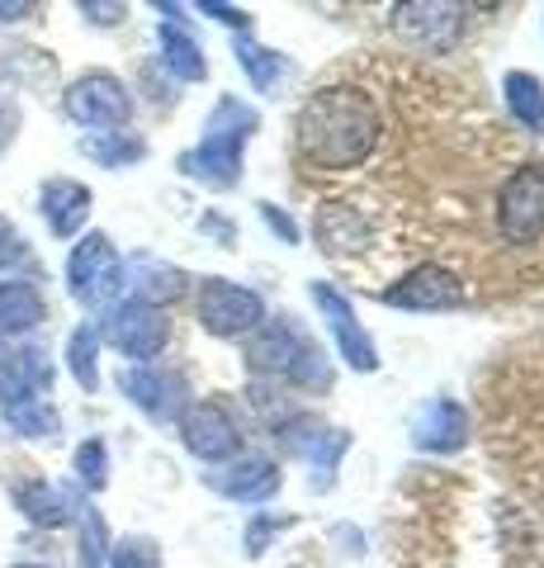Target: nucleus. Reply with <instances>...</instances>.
<instances>
[{
	"label": "nucleus",
	"mask_w": 544,
	"mask_h": 568,
	"mask_svg": "<svg viewBox=\"0 0 544 568\" xmlns=\"http://www.w3.org/2000/svg\"><path fill=\"white\" fill-rule=\"evenodd\" d=\"M479 398L493 465L544 511V332L497 355Z\"/></svg>",
	"instance_id": "obj_1"
},
{
	"label": "nucleus",
	"mask_w": 544,
	"mask_h": 568,
	"mask_svg": "<svg viewBox=\"0 0 544 568\" xmlns=\"http://www.w3.org/2000/svg\"><path fill=\"white\" fill-rule=\"evenodd\" d=\"M383 142V114L360 85H322L304 100L294 123V162L304 175H346Z\"/></svg>",
	"instance_id": "obj_2"
},
{
	"label": "nucleus",
	"mask_w": 544,
	"mask_h": 568,
	"mask_svg": "<svg viewBox=\"0 0 544 568\" xmlns=\"http://www.w3.org/2000/svg\"><path fill=\"white\" fill-rule=\"evenodd\" d=\"M247 365L270 384H298V388H331V365L318 342L304 332L298 317H270L247 342Z\"/></svg>",
	"instance_id": "obj_3"
},
{
	"label": "nucleus",
	"mask_w": 544,
	"mask_h": 568,
	"mask_svg": "<svg viewBox=\"0 0 544 568\" xmlns=\"http://www.w3.org/2000/svg\"><path fill=\"white\" fill-rule=\"evenodd\" d=\"M256 123H260L256 110H247L237 95H223L204 123L199 148H189L181 156V171L189 181H204L214 190H233L242 175V148H247V138L256 133Z\"/></svg>",
	"instance_id": "obj_4"
},
{
	"label": "nucleus",
	"mask_w": 544,
	"mask_h": 568,
	"mask_svg": "<svg viewBox=\"0 0 544 568\" xmlns=\"http://www.w3.org/2000/svg\"><path fill=\"white\" fill-rule=\"evenodd\" d=\"M493 227L512 252H535L544 242V162H525L502 175L493 194Z\"/></svg>",
	"instance_id": "obj_5"
},
{
	"label": "nucleus",
	"mask_w": 544,
	"mask_h": 568,
	"mask_svg": "<svg viewBox=\"0 0 544 568\" xmlns=\"http://www.w3.org/2000/svg\"><path fill=\"white\" fill-rule=\"evenodd\" d=\"M312 237H318L322 256L350 265V261H365L374 252L383 227H379V213L365 209L360 200H327L312 213Z\"/></svg>",
	"instance_id": "obj_6"
},
{
	"label": "nucleus",
	"mask_w": 544,
	"mask_h": 568,
	"mask_svg": "<svg viewBox=\"0 0 544 568\" xmlns=\"http://www.w3.org/2000/svg\"><path fill=\"white\" fill-rule=\"evenodd\" d=\"M62 110L72 123H81V129L110 133V129H124L133 119V95H129L124 81L110 77V71H85V77H76L66 85Z\"/></svg>",
	"instance_id": "obj_7"
},
{
	"label": "nucleus",
	"mask_w": 544,
	"mask_h": 568,
	"mask_svg": "<svg viewBox=\"0 0 544 568\" xmlns=\"http://www.w3.org/2000/svg\"><path fill=\"white\" fill-rule=\"evenodd\" d=\"M66 290L85 308H95L124 290V261H119L114 242L104 233H85L72 246V256H66Z\"/></svg>",
	"instance_id": "obj_8"
},
{
	"label": "nucleus",
	"mask_w": 544,
	"mask_h": 568,
	"mask_svg": "<svg viewBox=\"0 0 544 568\" xmlns=\"http://www.w3.org/2000/svg\"><path fill=\"white\" fill-rule=\"evenodd\" d=\"M464 29H469V10L464 6H450V0H412V6H398L393 10V33L408 48L431 52V58H441V52L460 48Z\"/></svg>",
	"instance_id": "obj_9"
},
{
	"label": "nucleus",
	"mask_w": 544,
	"mask_h": 568,
	"mask_svg": "<svg viewBox=\"0 0 544 568\" xmlns=\"http://www.w3.org/2000/svg\"><path fill=\"white\" fill-rule=\"evenodd\" d=\"M379 298L389 308H412V313H445V308H460L469 290H464V280L450 271V265L441 261H421L412 265L408 275H398L393 284H383Z\"/></svg>",
	"instance_id": "obj_10"
},
{
	"label": "nucleus",
	"mask_w": 544,
	"mask_h": 568,
	"mask_svg": "<svg viewBox=\"0 0 544 568\" xmlns=\"http://www.w3.org/2000/svg\"><path fill=\"white\" fill-rule=\"evenodd\" d=\"M100 342H110L119 355H129V361H156L171 342V323H166L162 308H147V304L124 298V304H114L110 313H104Z\"/></svg>",
	"instance_id": "obj_11"
},
{
	"label": "nucleus",
	"mask_w": 544,
	"mask_h": 568,
	"mask_svg": "<svg viewBox=\"0 0 544 568\" xmlns=\"http://www.w3.org/2000/svg\"><path fill=\"white\" fill-rule=\"evenodd\" d=\"M199 323L214 336H247L266 323V304L256 290H242L233 280H204L199 290Z\"/></svg>",
	"instance_id": "obj_12"
},
{
	"label": "nucleus",
	"mask_w": 544,
	"mask_h": 568,
	"mask_svg": "<svg viewBox=\"0 0 544 568\" xmlns=\"http://www.w3.org/2000/svg\"><path fill=\"white\" fill-rule=\"evenodd\" d=\"M181 440L189 455L208 459V465H223V459L237 455L242 432H237V422L227 417L223 403H189L181 413Z\"/></svg>",
	"instance_id": "obj_13"
},
{
	"label": "nucleus",
	"mask_w": 544,
	"mask_h": 568,
	"mask_svg": "<svg viewBox=\"0 0 544 568\" xmlns=\"http://www.w3.org/2000/svg\"><path fill=\"white\" fill-rule=\"evenodd\" d=\"M312 304L327 313V327H331V336H337V351H341V361H346L350 369H365V375H370V369H379L374 342L365 336L360 317H356V308L346 304L341 290H331V284H312Z\"/></svg>",
	"instance_id": "obj_14"
},
{
	"label": "nucleus",
	"mask_w": 544,
	"mask_h": 568,
	"mask_svg": "<svg viewBox=\"0 0 544 568\" xmlns=\"http://www.w3.org/2000/svg\"><path fill=\"white\" fill-rule=\"evenodd\" d=\"M279 440L289 446V455H304L312 465V488L331 484V474H337V459L346 450V432H331V426H322L318 417H289L285 426H279Z\"/></svg>",
	"instance_id": "obj_15"
},
{
	"label": "nucleus",
	"mask_w": 544,
	"mask_h": 568,
	"mask_svg": "<svg viewBox=\"0 0 544 568\" xmlns=\"http://www.w3.org/2000/svg\"><path fill=\"white\" fill-rule=\"evenodd\" d=\"M119 388H124L152 422H175L185 413V379L171 375V369H152V365L124 369V375H119Z\"/></svg>",
	"instance_id": "obj_16"
},
{
	"label": "nucleus",
	"mask_w": 544,
	"mask_h": 568,
	"mask_svg": "<svg viewBox=\"0 0 544 568\" xmlns=\"http://www.w3.org/2000/svg\"><path fill=\"white\" fill-rule=\"evenodd\" d=\"M412 446L431 455H454L469 446V413L450 398H431L412 417Z\"/></svg>",
	"instance_id": "obj_17"
},
{
	"label": "nucleus",
	"mask_w": 544,
	"mask_h": 568,
	"mask_svg": "<svg viewBox=\"0 0 544 568\" xmlns=\"http://www.w3.org/2000/svg\"><path fill=\"white\" fill-rule=\"evenodd\" d=\"M208 488L233 497V503H266V497L279 493V469L266 455H242L233 465H218L208 474Z\"/></svg>",
	"instance_id": "obj_18"
},
{
	"label": "nucleus",
	"mask_w": 544,
	"mask_h": 568,
	"mask_svg": "<svg viewBox=\"0 0 544 568\" xmlns=\"http://www.w3.org/2000/svg\"><path fill=\"white\" fill-rule=\"evenodd\" d=\"M52 384V365L43 351L20 346V351H0V403H24V398H43Z\"/></svg>",
	"instance_id": "obj_19"
},
{
	"label": "nucleus",
	"mask_w": 544,
	"mask_h": 568,
	"mask_svg": "<svg viewBox=\"0 0 544 568\" xmlns=\"http://www.w3.org/2000/svg\"><path fill=\"white\" fill-rule=\"evenodd\" d=\"M39 209L52 237H76L85 219H91V190L81 181H48L39 194Z\"/></svg>",
	"instance_id": "obj_20"
},
{
	"label": "nucleus",
	"mask_w": 544,
	"mask_h": 568,
	"mask_svg": "<svg viewBox=\"0 0 544 568\" xmlns=\"http://www.w3.org/2000/svg\"><path fill=\"white\" fill-rule=\"evenodd\" d=\"M48 317L39 284L29 280H0V336H24Z\"/></svg>",
	"instance_id": "obj_21"
},
{
	"label": "nucleus",
	"mask_w": 544,
	"mask_h": 568,
	"mask_svg": "<svg viewBox=\"0 0 544 568\" xmlns=\"http://www.w3.org/2000/svg\"><path fill=\"white\" fill-rule=\"evenodd\" d=\"M20 511L33 521V526H66L76 517V503H72V493L58 488V484H43V478H33V484H24L20 493Z\"/></svg>",
	"instance_id": "obj_22"
},
{
	"label": "nucleus",
	"mask_w": 544,
	"mask_h": 568,
	"mask_svg": "<svg viewBox=\"0 0 544 568\" xmlns=\"http://www.w3.org/2000/svg\"><path fill=\"white\" fill-rule=\"evenodd\" d=\"M502 91H506V110L516 114L521 129L544 138V81L531 77V71H506Z\"/></svg>",
	"instance_id": "obj_23"
},
{
	"label": "nucleus",
	"mask_w": 544,
	"mask_h": 568,
	"mask_svg": "<svg viewBox=\"0 0 544 568\" xmlns=\"http://www.w3.org/2000/svg\"><path fill=\"white\" fill-rule=\"evenodd\" d=\"M156 39H162V62H166V71H171L175 81H204L208 77V62H204L199 43L189 39L181 24L166 20L162 29H156Z\"/></svg>",
	"instance_id": "obj_24"
},
{
	"label": "nucleus",
	"mask_w": 544,
	"mask_h": 568,
	"mask_svg": "<svg viewBox=\"0 0 544 568\" xmlns=\"http://www.w3.org/2000/svg\"><path fill=\"white\" fill-rule=\"evenodd\" d=\"M185 290V275L171 271V265H156V261H137L133 265V304H147V308H162L171 298H181Z\"/></svg>",
	"instance_id": "obj_25"
},
{
	"label": "nucleus",
	"mask_w": 544,
	"mask_h": 568,
	"mask_svg": "<svg viewBox=\"0 0 544 568\" xmlns=\"http://www.w3.org/2000/svg\"><path fill=\"white\" fill-rule=\"evenodd\" d=\"M237 67L247 71L260 95H275L279 81L289 77V58H279V52L260 48V43H252V39H237Z\"/></svg>",
	"instance_id": "obj_26"
},
{
	"label": "nucleus",
	"mask_w": 544,
	"mask_h": 568,
	"mask_svg": "<svg viewBox=\"0 0 544 568\" xmlns=\"http://www.w3.org/2000/svg\"><path fill=\"white\" fill-rule=\"evenodd\" d=\"M6 422H10L20 436H29V440H52V436L62 432V417H58V407H52L48 398L10 403V407H6Z\"/></svg>",
	"instance_id": "obj_27"
},
{
	"label": "nucleus",
	"mask_w": 544,
	"mask_h": 568,
	"mask_svg": "<svg viewBox=\"0 0 544 568\" xmlns=\"http://www.w3.org/2000/svg\"><path fill=\"white\" fill-rule=\"evenodd\" d=\"M95 355H100V327L81 323V327L72 332V342H66V369H72V379L85 388V394H95V388H100Z\"/></svg>",
	"instance_id": "obj_28"
},
{
	"label": "nucleus",
	"mask_w": 544,
	"mask_h": 568,
	"mask_svg": "<svg viewBox=\"0 0 544 568\" xmlns=\"http://www.w3.org/2000/svg\"><path fill=\"white\" fill-rule=\"evenodd\" d=\"M81 152L95 156L100 166H129V162H143L147 156V142L129 138V133H91L81 142Z\"/></svg>",
	"instance_id": "obj_29"
},
{
	"label": "nucleus",
	"mask_w": 544,
	"mask_h": 568,
	"mask_svg": "<svg viewBox=\"0 0 544 568\" xmlns=\"http://www.w3.org/2000/svg\"><path fill=\"white\" fill-rule=\"evenodd\" d=\"M81 517V549H76V568H104L110 564V530L95 507H76Z\"/></svg>",
	"instance_id": "obj_30"
},
{
	"label": "nucleus",
	"mask_w": 544,
	"mask_h": 568,
	"mask_svg": "<svg viewBox=\"0 0 544 568\" xmlns=\"http://www.w3.org/2000/svg\"><path fill=\"white\" fill-rule=\"evenodd\" d=\"M110 568H162V549L147 536H124L110 545Z\"/></svg>",
	"instance_id": "obj_31"
},
{
	"label": "nucleus",
	"mask_w": 544,
	"mask_h": 568,
	"mask_svg": "<svg viewBox=\"0 0 544 568\" xmlns=\"http://www.w3.org/2000/svg\"><path fill=\"white\" fill-rule=\"evenodd\" d=\"M76 478L91 493H100L104 484H110V450H104V440L100 436H91L85 446L76 450Z\"/></svg>",
	"instance_id": "obj_32"
},
{
	"label": "nucleus",
	"mask_w": 544,
	"mask_h": 568,
	"mask_svg": "<svg viewBox=\"0 0 544 568\" xmlns=\"http://www.w3.org/2000/svg\"><path fill=\"white\" fill-rule=\"evenodd\" d=\"M279 526H289L285 517H252V526H247V555L256 559V555H266V545H270V536Z\"/></svg>",
	"instance_id": "obj_33"
},
{
	"label": "nucleus",
	"mask_w": 544,
	"mask_h": 568,
	"mask_svg": "<svg viewBox=\"0 0 544 568\" xmlns=\"http://www.w3.org/2000/svg\"><path fill=\"white\" fill-rule=\"evenodd\" d=\"M20 261H29V246H24V237L14 233V227L0 223V265H20Z\"/></svg>",
	"instance_id": "obj_34"
},
{
	"label": "nucleus",
	"mask_w": 544,
	"mask_h": 568,
	"mask_svg": "<svg viewBox=\"0 0 544 568\" xmlns=\"http://www.w3.org/2000/svg\"><path fill=\"white\" fill-rule=\"evenodd\" d=\"M199 10L208 14V20H223L227 29H247V24H252V14H247V10H237V6H214V0H204Z\"/></svg>",
	"instance_id": "obj_35"
},
{
	"label": "nucleus",
	"mask_w": 544,
	"mask_h": 568,
	"mask_svg": "<svg viewBox=\"0 0 544 568\" xmlns=\"http://www.w3.org/2000/svg\"><path fill=\"white\" fill-rule=\"evenodd\" d=\"M260 213H266V223L275 227V237H285V242H294L298 237V227H294V219H285L275 204H260Z\"/></svg>",
	"instance_id": "obj_36"
},
{
	"label": "nucleus",
	"mask_w": 544,
	"mask_h": 568,
	"mask_svg": "<svg viewBox=\"0 0 544 568\" xmlns=\"http://www.w3.org/2000/svg\"><path fill=\"white\" fill-rule=\"evenodd\" d=\"M81 14H91V20L95 24H119V20H124V6H95V0H85V6H81Z\"/></svg>",
	"instance_id": "obj_37"
},
{
	"label": "nucleus",
	"mask_w": 544,
	"mask_h": 568,
	"mask_svg": "<svg viewBox=\"0 0 544 568\" xmlns=\"http://www.w3.org/2000/svg\"><path fill=\"white\" fill-rule=\"evenodd\" d=\"M24 14H33V6H0V20H24Z\"/></svg>",
	"instance_id": "obj_38"
},
{
	"label": "nucleus",
	"mask_w": 544,
	"mask_h": 568,
	"mask_svg": "<svg viewBox=\"0 0 544 568\" xmlns=\"http://www.w3.org/2000/svg\"><path fill=\"white\" fill-rule=\"evenodd\" d=\"M10 129H14V119H10L6 110H0V152H6V148H10V138H14Z\"/></svg>",
	"instance_id": "obj_39"
},
{
	"label": "nucleus",
	"mask_w": 544,
	"mask_h": 568,
	"mask_svg": "<svg viewBox=\"0 0 544 568\" xmlns=\"http://www.w3.org/2000/svg\"><path fill=\"white\" fill-rule=\"evenodd\" d=\"M14 568H43V564H14Z\"/></svg>",
	"instance_id": "obj_40"
}]
</instances>
